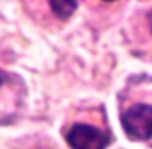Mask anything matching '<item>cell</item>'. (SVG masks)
<instances>
[{"label": "cell", "instance_id": "obj_4", "mask_svg": "<svg viewBox=\"0 0 152 149\" xmlns=\"http://www.w3.org/2000/svg\"><path fill=\"white\" fill-rule=\"evenodd\" d=\"M148 21H149V28H151V31H152V12L149 13V16H148Z\"/></svg>", "mask_w": 152, "mask_h": 149}, {"label": "cell", "instance_id": "obj_3", "mask_svg": "<svg viewBox=\"0 0 152 149\" xmlns=\"http://www.w3.org/2000/svg\"><path fill=\"white\" fill-rule=\"evenodd\" d=\"M49 4H50V9L53 10V13L58 16V18H61V19H68L74 12H75V9H77V1H72V0H69V1H65V0H52L49 1Z\"/></svg>", "mask_w": 152, "mask_h": 149}, {"label": "cell", "instance_id": "obj_1", "mask_svg": "<svg viewBox=\"0 0 152 149\" xmlns=\"http://www.w3.org/2000/svg\"><path fill=\"white\" fill-rule=\"evenodd\" d=\"M121 126L130 139H152V105L136 103L130 106L121 114Z\"/></svg>", "mask_w": 152, "mask_h": 149}, {"label": "cell", "instance_id": "obj_5", "mask_svg": "<svg viewBox=\"0 0 152 149\" xmlns=\"http://www.w3.org/2000/svg\"><path fill=\"white\" fill-rule=\"evenodd\" d=\"M3 81H4V74H3V72L0 71V84H1Z\"/></svg>", "mask_w": 152, "mask_h": 149}, {"label": "cell", "instance_id": "obj_2", "mask_svg": "<svg viewBox=\"0 0 152 149\" xmlns=\"http://www.w3.org/2000/svg\"><path fill=\"white\" fill-rule=\"evenodd\" d=\"M66 143L71 149H105L109 136L90 124L75 123L66 133Z\"/></svg>", "mask_w": 152, "mask_h": 149}]
</instances>
